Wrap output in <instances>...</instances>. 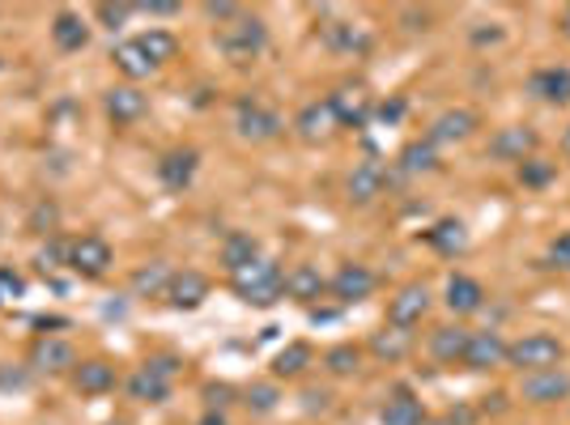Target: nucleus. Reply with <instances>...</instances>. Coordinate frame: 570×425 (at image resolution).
I'll use <instances>...</instances> for the list:
<instances>
[{
  "instance_id": "1",
  "label": "nucleus",
  "mask_w": 570,
  "mask_h": 425,
  "mask_svg": "<svg viewBox=\"0 0 570 425\" xmlns=\"http://www.w3.org/2000/svg\"><path fill=\"white\" fill-rule=\"evenodd\" d=\"M230 289H235V298L243 307H277L285 298V268L277 260H268L261 256L256 264H247V268H238L235 277H230Z\"/></svg>"
},
{
  "instance_id": "2",
  "label": "nucleus",
  "mask_w": 570,
  "mask_h": 425,
  "mask_svg": "<svg viewBox=\"0 0 570 425\" xmlns=\"http://www.w3.org/2000/svg\"><path fill=\"white\" fill-rule=\"evenodd\" d=\"M567 362V340L553 332H523L507 349V370L515 375H537V370H553Z\"/></svg>"
},
{
  "instance_id": "3",
  "label": "nucleus",
  "mask_w": 570,
  "mask_h": 425,
  "mask_svg": "<svg viewBox=\"0 0 570 425\" xmlns=\"http://www.w3.org/2000/svg\"><path fill=\"white\" fill-rule=\"evenodd\" d=\"M264 48H268V26H264L261 13H243V18H235L230 26H222L217 30V51L230 60V65H256L264 56Z\"/></svg>"
},
{
  "instance_id": "4",
  "label": "nucleus",
  "mask_w": 570,
  "mask_h": 425,
  "mask_svg": "<svg viewBox=\"0 0 570 425\" xmlns=\"http://www.w3.org/2000/svg\"><path fill=\"white\" fill-rule=\"evenodd\" d=\"M235 132L247 145H268L285 132V119H282V111H273L268 102L243 95L235 102Z\"/></svg>"
},
{
  "instance_id": "5",
  "label": "nucleus",
  "mask_w": 570,
  "mask_h": 425,
  "mask_svg": "<svg viewBox=\"0 0 570 425\" xmlns=\"http://www.w3.org/2000/svg\"><path fill=\"white\" fill-rule=\"evenodd\" d=\"M532 154H541V132L532 123H502V128L490 132V141H485V158L502 166H520Z\"/></svg>"
},
{
  "instance_id": "6",
  "label": "nucleus",
  "mask_w": 570,
  "mask_h": 425,
  "mask_svg": "<svg viewBox=\"0 0 570 425\" xmlns=\"http://www.w3.org/2000/svg\"><path fill=\"white\" fill-rule=\"evenodd\" d=\"M380 289V273L362 260L336 264V273L328 277V298H336V307H362L371 294Z\"/></svg>"
},
{
  "instance_id": "7",
  "label": "nucleus",
  "mask_w": 570,
  "mask_h": 425,
  "mask_svg": "<svg viewBox=\"0 0 570 425\" xmlns=\"http://www.w3.org/2000/svg\"><path fill=\"white\" fill-rule=\"evenodd\" d=\"M77 349H72V340L65 336H35V345H30V354H26V366H30V375H48V378H60V375H72L77 370Z\"/></svg>"
},
{
  "instance_id": "8",
  "label": "nucleus",
  "mask_w": 570,
  "mask_h": 425,
  "mask_svg": "<svg viewBox=\"0 0 570 425\" xmlns=\"http://www.w3.org/2000/svg\"><path fill=\"white\" fill-rule=\"evenodd\" d=\"M328 107L341 128H354L362 132L371 119H375V95L366 90V81H341L333 95H328Z\"/></svg>"
},
{
  "instance_id": "9",
  "label": "nucleus",
  "mask_w": 570,
  "mask_h": 425,
  "mask_svg": "<svg viewBox=\"0 0 570 425\" xmlns=\"http://www.w3.org/2000/svg\"><path fill=\"white\" fill-rule=\"evenodd\" d=\"M116 264V247L102 235H77L69 238V268L81 277V281H98L107 277Z\"/></svg>"
},
{
  "instance_id": "10",
  "label": "nucleus",
  "mask_w": 570,
  "mask_h": 425,
  "mask_svg": "<svg viewBox=\"0 0 570 425\" xmlns=\"http://www.w3.org/2000/svg\"><path fill=\"white\" fill-rule=\"evenodd\" d=\"M520 401L532 408H558L570 401V370L553 366V370H537V375H520Z\"/></svg>"
},
{
  "instance_id": "11",
  "label": "nucleus",
  "mask_w": 570,
  "mask_h": 425,
  "mask_svg": "<svg viewBox=\"0 0 570 425\" xmlns=\"http://www.w3.org/2000/svg\"><path fill=\"white\" fill-rule=\"evenodd\" d=\"M434 307V294L426 281H404L392 298H387V324L396 328H422V319Z\"/></svg>"
},
{
  "instance_id": "12",
  "label": "nucleus",
  "mask_w": 570,
  "mask_h": 425,
  "mask_svg": "<svg viewBox=\"0 0 570 425\" xmlns=\"http://www.w3.org/2000/svg\"><path fill=\"white\" fill-rule=\"evenodd\" d=\"M507 349H511V340L502 336L499 328H481L469 336V349H464V370H473V375H490V370H507Z\"/></svg>"
},
{
  "instance_id": "13",
  "label": "nucleus",
  "mask_w": 570,
  "mask_h": 425,
  "mask_svg": "<svg viewBox=\"0 0 570 425\" xmlns=\"http://www.w3.org/2000/svg\"><path fill=\"white\" fill-rule=\"evenodd\" d=\"M476 128H481V116H476L473 107H448V111H439V116L430 119L426 141L434 145V149H443V145H464L476 137Z\"/></svg>"
},
{
  "instance_id": "14",
  "label": "nucleus",
  "mask_w": 570,
  "mask_h": 425,
  "mask_svg": "<svg viewBox=\"0 0 570 425\" xmlns=\"http://www.w3.org/2000/svg\"><path fill=\"white\" fill-rule=\"evenodd\" d=\"M289 128H294V137H298L303 145H328L336 132H341V123H336L328 98H311V102H303Z\"/></svg>"
},
{
  "instance_id": "15",
  "label": "nucleus",
  "mask_w": 570,
  "mask_h": 425,
  "mask_svg": "<svg viewBox=\"0 0 570 425\" xmlns=\"http://www.w3.org/2000/svg\"><path fill=\"white\" fill-rule=\"evenodd\" d=\"M196 170H200V154H196L191 145H175V149H167V154L154 162L158 184H163L167 191H175V196L196 184Z\"/></svg>"
},
{
  "instance_id": "16",
  "label": "nucleus",
  "mask_w": 570,
  "mask_h": 425,
  "mask_svg": "<svg viewBox=\"0 0 570 425\" xmlns=\"http://www.w3.org/2000/svg\"><path fill=\"white\" fill-rule=\"evenodd\" d=\"M362 349L375 357V362H383V366H401L404 357L417 349V332L396 328V324H387V319H383V328L371 332V340H366Z\"/></svg>"
},
{
  "instance_id": "17",
  "label": "nucleus",
  "mask_w": 570,
  "mask_h": 425,
  "mask_svg": "<svg viewBox=\"0 0 570 425\" xmlns=\"http://www.w3.org/2000/svg\"><path fill=\"white\" fill-rule=\"evenodd\" d=\"M69 378H72V392H77V396H90V401L111 396V392L119 387L116 362H107V357H81Z\"/></svg>"
},
{
  "instance_id": "18",
  "label": "nucleus",
  "mask_w": 570,
  "mask_h": 425,
  "mask_svg": "<svg viewBox=\"0 0 570 425\" xmlns=\"http://www.w3.org/2000/svg\"><path fill=\"white\" fill-rule=\"evenodd\" d=\"M102 111L107 119L116 123V128H132V123H141L149 116V95H145L141 86H111L107 95H102Z\"/></svg>"
},
{
  "instance_id": "19",
  "label": "nucleus",
  "mask_w": 570,
  "mask_h": 425,
  "mask_svg": "<svg viewBox=\"0 0 570 425\" xmlns=\"http://www.w3.org/2000/svg\"><path fill=\"white\" fill-rule=\"evenodd\" d=\"M214 294V281L200 273V268H175L167 289V307L170 310H200Z\"/></svg>"
},
{
  "instance_id": "20",
  "label": "nucleus",
  "mask_w": 570,
  "mask_h": 425,
  "mask_svg": "<svg viewBox=\"0 0 570 425\" xmlns=\"http://www.w3.org/2000/svg\"><path fill=\"white\" fill-rule=\"evenodd\" d=\"M422 243L434 256H443V260H460L473 247V235H469V226L460 217H439L430 230H422Z\"/></svg>"
},
{
  "instance_id": "21",
  "label": "nucleus",
  "mask_w": 570,
  "mask_h": 425,
  "mask_svg": "<svg viewBox=\"0 0 570 425\" xmlns=\"http://www.w3.org/2000/svg\"><path fill=\"white\" fill-rule=\"evenodd\" d=\"M285 298L298 303V307L315 310L328 298V277H324L315 264H294V268L285 273Z\"/></svg>"
},
{
  "instance_id": "22",
  "label": "nucleus",
  "mask_w": 570,
  "mask_h": 425,
  "mask_svg": "<svg viewBox=\"0 0 570 425\" xmlns=\"http://www.w3.org/2000/svg\"><path fill=\"white\" fill-rule=\"evenodd\" d=\"M383 191H387V170H383L380 162H357L354 170L345 175V200H350L354 209H371Z\"/></svg>"
},
{
  "instance_id": "23",
  "label": "nucleus",
  "mask_w": 570,
  "mask_h": 425,
  "mask_svg": "<svg viewBox=\"0 0 570 425\" xmlns=\"http://www.w3.org/2000/svg\"><path fill=\"white\" fill-rule=\"evenodd\" d=\"M485 285L476 281V277H469V273H452L448 277V285H443V307L452 310L455 319H469V315H476V310H485Z\"/></svg>"
},
{
  "instance_id": "24",
  "label": "nucleus",
  "mask_w": 570,
  "mask_h": 425,
  "mask_svg": "<svg viewBox=\"0 0 570 425\" xmlns=\"http://www.w3.org/2000/svg\"><path fill=\"white\" fill-rule=\"evenodd\" d=\"M528 95L546 107H570V65H541L528 77Z\"/></svg>"
},
{
  "instance_id": "25",
  "label": "nucleus",
  "mask_w": 570,
  "mask_h": 425,
  "mask_svg": "<svg viewBox=\"0 0 570 425\" xmlns=\"http://www.w3.org/2000/svg\"><path fill=\"white\" fill-rule=\"evenodd\" d=\"M469 336H473V328H464L460 319L439 324V328L426 336V354L434 357L439 366H460V362H464V349H469Z\"/></svg>"
},
{
  "instance_id": "26",
  "label": "nucleus",
  "mask_w": 570,
  "mask_h": 425,
  "mask_svg": "<svg viewBox=\"0 0 570 425\" xmlns=\"http://www.w3.org/2000/svg\"><path fill=\"white\" fill-rule=\"evenodd\" d=\"M426 404L417 392H409V387H396L392 396H383L380 404V425H426Z\"/></svg>"
},
{
  "instance_id": "27",
  "label": "nucleus",
  "mask_w": 570,
  "mask_h": 425,
  "mask_svg": "<svg viewBox=\"0 0 570 425\" xmlns=\"http://www.w3.org/2000/svg\"><path fill=\"white\" fill-rule=\"evenodd\" d=\"M261 256V238L252 235V230H230V235L222 238V247H217V264L226 268V277H235L238 268L256 264Z\"/></svg>"
},
{
  "instance_id": "28",
  "label": "nucleus",
  "mask_w": 570,
  "mask_h": 425,
  "mask_svg": "<svg viewBox=\"0 0 570 425\" xmlns=\"http://www.w3.org/2000/svg\"><path fill=\"white\" fill-rule=\"evenodd\" d=\"M439 162H443V158H439V149H434L426 137H413V141L401 145V154H396V162L392 166H396V175H401V179H422V175H434Z\"/></svg>"
},
{
  "instance_id": "29",
  "label": "nucleus",
  "mask_w": 570,
  "mask_h": 425,
  "mask_svg": "<svg viewBox=\"0 0 570 425\" xmlns=\"http://www.w3.org/2000/svg\"><path fill=\"white\" fill-rule=\"evenodd\" d=\"M170 392H175V383H167L163 375H154L149 366H132V375L124 378V396L132 404H167Z\"/></svg>"
},
{
  "instance_id": "30",
  "label": "nucleus",
  "mask_w": 570,
  "mask_h": 425,
  "mask_svg": "<svg viewBox=\"0 0 570 425\" xmlns=\"http://www.w3.org/2000/svg\"><path fill=\"white\" fill-rule=\"evenodd\" d=\"M320 39H324V48L341 51V56H362V51H371L366 26H354V22H333V18H324V22H320Z\"/></svg>"
},
{
  "instance_id": "31",
  "label": "nucleus",
  "mask_w": 570,
  "mask_h": 425,
  "mask_svg": "<svg viewBox=\"0 0 570 425\" xmlns=\"http://www.w3.org/2000/svg\"><path fill=\"white\" fill-rule=\"evenodd\" d=\"M170 277H175V268H170L167 260H149L128 277V294L141 298V303H149V298H167Z\"/></svg>"
},
{
  "instance_id": "32",
  "label": "nucleus",
  "mask_w": 570,
  "mask_h": 425,
  "mask_svg": "<svg viewBox=\"0 0 570 425\" xmlns=\"http://www.w3.org/2000/svg\"><path fill=\"white\" fill-rule=\"evenodd\" d=\"M51 43L72 56V51H86L90 48V26L81 22V13H72V9H60L56 18H51Z\"/></svg>"
},
{
  "instance_id": "33",
  "label": "nucleus",
  "mask_w": 570,
  "mask_h": 425,
  "mask_svg": "<svg viewBox=\"0 0 570 425\" xmlns=\"http://www.w3.org/2000/svg\"><path fill=\"white\" fill-rule=\"evenodd\" d=\"M315 366V349H311V340H289L285 349H277L273 357V378L277 383H294V378H303Z\"/></svg>"
},
{
  "instance_id": "34",
  "label": "nucleus",
  "mask_w": 570,
  "mask_h": 425,
  "mask_svg": "<svg viewBox=\"0 0 570 425\" xmlns=\"http://www.w3.org/2000/svg\"><path fill=\"white\" fill-rule=\"evenodd\" d=\"M111 65H116V72H124V81H128V86H137V81H145V77L154 72V65H149V56L141 51L137 39L116 43V48H111Z\"/></svg>"
},
{
  "instance_id": "35",
  "label": "nucleus",
  "mask_w": 570,
  "mask_h": 425,
  "mask_svg": "<svg viewBox=\"0 0 570 425\" xmlns=\"http://www.w3.org/2000/svg\"><path fill=\"white\" fill-rule=\"evenodd\" d=\"M320 362H324V370L333 378H354L362 370V362H366V349L354 345V340H336L333 349H324Z\"/></svg>"
},
{
  "instance_id": "36",
  "label": "nucleus",
  "mask_w": 570,
  "mask_h": 425,
  "mask_svg": "<svg viewBox=\"0 0 570 425\" xmlns=\"http://www.w3.org/2000/svg\"><path fill=\"white\" fill-rule=\"evenodd\" d=\"M238 401L247 404V413H256V417H273V413L282 408L285 396H282V383H277V378H261V383L243 387Z\"/></svg>"
},
{
  "instance_id": "37",
  "label": "nucleus",
  "mask_w": 570,
  "mask_h": 425,
  "mask_svg": "<svg viewBox=\"0 0 570 425\" xmlns=\"http://www.w3.org/2000/svg\"><path fill=\"white\" fill-rule=\"evenodd\" d=\"M137 43H141V51L149 56L154 69H163V65H170L179 56V39L170 30H163V26H149L145 34H137Z\"/></svg>"
},
{
  "instance_id": "38",
  "label": "nucleus",
  "mask_w": 570,
  "mask_h": 425,
  "mask_svg": "<svg viewBox=\"0 0 570 425\" xmlns=\"http://www.w3.org/2000/svg\"><path fill=\"white\" fill-rule=\"evenodd\" d=\"M515 179H520V188L528 191H546L553 179H558V162L546 158V154H532L528 162L515 166Z\"/></svg>"
},
{
  "instance_id": "39",
  "label": "nucleus",
  "mask_w": 570,
  "mask_h": 425,
  "mask_svg": "<svg viewBox=\"0 0 570 425\" xmlns=\"http://www.w3.org/2000/svg\"><path fill=\"white\" fill-rule=\"evenodd\" d=\"M35 264H39V273H56V268H69V238L51 235L48 243L39 247Z\"/></svg>"
},
{
  "instance_id": "40",
  "label": "nucleus",
  "mask_w": 570,
  "mask_h": 425,
  "mask_svg": "<svg viewBox=\"0 0 570 425\" xmlns=\"http://www.w3.org/2000/svg\"><path fill=\"white\" fill-rule=\"evenodd\" d=\"M404 116H409V98H404V95H387V98H375V119H371V123L396 128V123H404Z\"/></svg>"
},
{
  "instance_id": "41",
  "label": "nucleus",
  "mask_w": 570,
  "mask_h": 425,
  "mask_svg": "<svg viewBox=\"0 0 570 425\" xmlns=\"http://www.w3.org/2000/svg\"><path fill=\"white\" fill-rule=\"evenodd\" d=\"M200 13H205L209 22H217V30H222V26H230L235 18H243L247 9H243L238 0H205V4H200Z\"/></svg>"
},
{
  "instance_id": "42",
  "label": "nucleus",
  "mask_w": 570,
  "mask_h": 425,
  "mask_svg": "<svg viewBox=\"0 0 570 425\" xmlns=\"http://www.w3.org/2000/svg\"><path fill=\"white\" fill-rule=\"evenodd\" d=\"M235 387H230V383H205V387H200V401H205V408H209V413H226V408H230V404H235Z\"/></svg>"
},
{
  "instance_id": "43",
  "label": "nucleus",
  "mask_w": 570,
  "mask_h": 425,
  "mask_svg": "<svg viewBox=\"0 0 570 425\" xmlns=\"http://www.w3.org/2000/svg\"><path fill=\"white\" fill-rule=\"evenodd\" d=\"M132 13H137V4H111V0H102V4H95V18H98L102 26H107V30H119V26L128 22Z\"/></svg>"
},
{
  "instance_id": "44",
  "label": "nucleus",
  "mask_w": 570,
  "mask_h": 425,
  "mask_svg": "<svg viewBox=\"0 0 570 425\" xmlns=\"http://www.w3.org/2000/svg\"><path fill=\"white\" fill-rule=\"evenodd\" d=\"M56 221H60V209H56V205H51V200H39V205H35V212H30V230H35V235H56Z\"/></svg>"
},
{
  "instance_id": "45",
  "label": "nucleus",
  "mask_w": 570,
  "mask_h": 425,
  "mask_svg": "<svg viewBox=\"0 0 570 425\" xmlns=\"http://www.w3.org/2000/svg\"><path fill=\"white\" fill-rule=\"evenodd\" d=\"M502 39H507V30L499 22H473L469 26V43L473 48H499Z\"/></svg>"
},
{
  "instance_id": "46",
  "label": "nucleus",
  "mask_w": 570,
  "mask_h": 425,
  "mask_svg": "<svg viewBox=\"0 0 570 425\" xmlns=\"http://www.w3.org/2000/svg\"><path fill=\"white\" fill-rule=\"evenodd\" d=\"M145 366H149L154 375H163L167 383H175V378L184 375V357L179 354H149L145 357Z\"/></svg>"
},
{
  "instance_id": "47",
  "label": "nucleus",
  "mask_w": 570,
  "mask_h": 425,
  "mask_svg": "<svg viewBox=\"0 0 570 425\" xmlns=\"http://www.w3.org/2000/svg\"><path fill=\"white\" fill-rule=\"evenodd\" d=\"M546 268H558V273H570V230L553 238L546 247Z\"/></svg>"
},
{
  "instance_id": "48",
  "label": "nucleus",
  "mask_w": 570,
  "mask_h": 425,
  "mask_svg": "<svg viewBox=\"0 0 570 425\" xmlns=\"http://www.w3.org/2000/svg\"><path fill=\"white\" fill-rule=\"evenodd\" d=\"M333 408V392L328 387H303V413L315 417V413H328Z\"/></svg>"
},
{
  "instance_id": "49",
  "label": "nucleus",
  "mask_w": 570,
  "mask_h": 425,
  "mask_svg": "<svg viewBox=\"0 0 570 425\" xmlns=\"http://www.w3.org/2000/svg\"><path fill=\"white\" fill-rule=\"evenodd\" d=\"M137 13H145V18H179L184 4H179V0H141Z\"/></svg>"
},
{
  "instance_id": "50",
  "label": "nucleus",
  "mask_w": 570,
  "mask_h": 425,
  "mask_svg": "<svg viewBox=\"0 0 570 425\" xmlns=\"http://www.w3.org/2000/svg\"><path fill=\"white\" fill-rule=\"evenodd\" d=\"M22 294H26L22 273H13V268H0V298H22Z\"/></svg>"
},
{
  "instance_id": "51",
  "label": "nucleus",
  "mask_w": 570,
  "mask_h": 425,
  "mask_svg": "<svg viewBox=\"0 0 570 425\" xmlns=\"http://www.w3.org/2000/svg\"><path fill=\"white\" fill-rule=\"evenodd\" d=\"M401 22H404V30H430V13L426 9H404Z\"/></svg>"
},
{
  "instance_id": "52",
  "label": "nucleus",
  "mask_w": 570,
  "mask_h": 425,
  "mask_svg": "<svg viewBox=\"0 0 570 425\" xmlns=\"http://www.w3.org/2000/svg\"><path fill=\"white\" fill-rule=\"evenodd\" d=\"M191 425H230V417H226V413H209V408H205V413H200Z\"/></svg>"
},
{
  "instance_id": "53",
  "label": "nucleus",
  "mask_w": 570,
  "mask_h": 425,
  "mask_svg": "<svg viewBox=\"0 0 570 425\" xmlns=\"http://www.w3.org/2000/svg\"><path fill=\"white\" fill-rule=\"evenodd\" d=\"M558 34H562V39L570 43V4L562 9V13H558Z\"/></svg>"
},
{
  "instance_id": "54",
  "label": "nucleus",
  "mask_w": 570,
  "mask_h": 425,
  "mask_svg": "<svg viewBox=\"0 0 570 425\" xmlns=\"http://www.w3.org/2000/svg\"><path fill=\"white\" fill-rule=\"evenodd\" d=\"M426 425H460V422H455L452 413H430V417H426Z\"/></svg>"
},
{
  "instance_id": "55",
  "label": "nucleus",
  "mask_w": 570,
  "mask_h": 425,
  "mask_svg": "<svg viewBox=\"0 0 570 425\" xmlns=\"http://www.w3.org/2000/svg\"><path fill=\"white\" fill-rule=\"evenodd\" d=\"M562 154H567V162H570V123H567V132H562Z\"/></svg>"
},
{
  "instance_id": "56",
  "label": "nucleus",
  "mask_w": 570,
  "mask_h": 425,
  "mask_svg": "<svg viewBox=\"0 0 570 425\" xmlns=\"http://www.w3.org/2000/svg\"><path fill=\"white\" fill-rule=\"evenodd\" d=\"M102 425H128V422H102Z\"/></svg>"
},
{
  "instance_id": "57",
  "label": "nucleus",
  "mask_w": 570,
  "mask_h": 425,
  "mask_svg": "<svg viewBox=\"0 0 570 425\" xmlns=\"http://www.w3.org/2000/svg\"><path fill=\"white\" fill-rule=\"evenodd\" d=\"M490 425H494V422H490Z\"/></svg>"
}]
</instances>
